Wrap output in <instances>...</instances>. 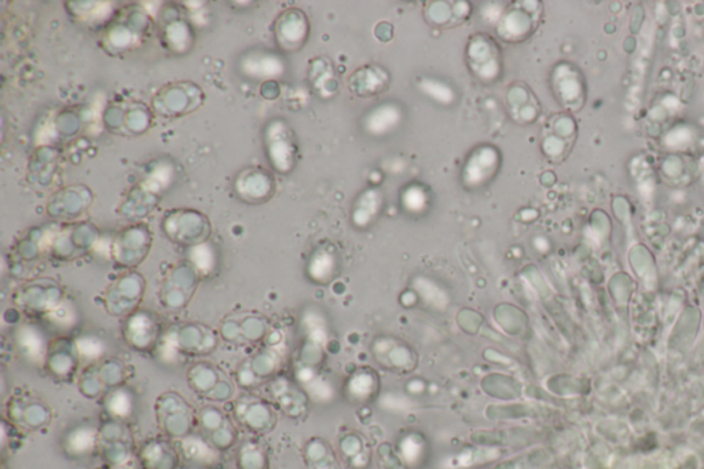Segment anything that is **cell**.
Instances as JSON below:
<instances>
[{"label":"cell","mask_w":704,"mask_h":469,"mask_svg":"<svg viewBox=\"0 0 704 469\" xmlns=\"http://www.w3.org/2000/svg\"><path fill=\"white\" fill-rule=\"evenodd\" d=\"M94 442H95V436H94L92 431L80 429L75 435L70 436L69 443H70V448L75 453L82 454V453H87V451L92 449Z\"/></svg>","instance_id":"1"}]
</instances>
